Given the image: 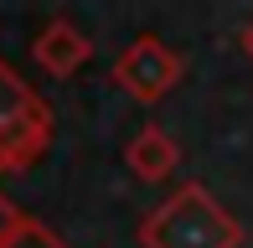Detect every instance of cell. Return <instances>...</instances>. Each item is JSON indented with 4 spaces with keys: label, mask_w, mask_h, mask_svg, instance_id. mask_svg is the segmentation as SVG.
<instances>
[{
    "label": "cell",
    "mask_w": 253,
    "mask_h": 248,
    "mask_svg": "<svg viewBox=\"0 0 253 248\" xmlns=\"http://www.w3.org/2000/svg\"><path fill=\"white\" fill-rule=\"evenodd\" d=\"M140 243L145 248H238L243 228H238V217H227V207L202 181H186L155 212H145Z\"/></svg>",
    "instance_id": "1"
},
{
    "label": "cell",
    "mask_w": 253,
    "mask_h": 248,
    "mask_svg": "<svg viewBox=\"0 0 253 248\" xmlns=\"http://www.w3.org/2000/svg\"><path fill=\"white\" fill-rule=\"evenodd\" d=\"M52 145V109L10 62H0V171H26Z\"/></svg>",
    "instance_id": "2"
},
{
    "label": "cell",
    "mask_w": 253,
    "mask_h": 248,
    "mask_svg": "<svg viewBox=\"0 0 253 248\" xmlns=\"http://www.w3.org/2000/svg\"><path fill=\"white\" fill-rule=\"evenodd\" d=\"M114 83L129 98H140V104H155V98H166L181 83V57L160 37H134L119 52V62H114Z\"/></svg>",
    "instance_id": "3"
},
{
    "label": "cell",
    "mask_w": 253,
    "mask_h": 248,
    "mask_svg": "<svg viewBox=\"0 0 253 248\" xmlns=\"http://www.w3.org/2000/svg\"><path fill=\"white\" fill-rule=\"evenodd\" d=\"M31 57H37L42 73H52V78H73L78 67H83L88 57H93V41L83 37V31L73 26V21H47L42 26V37L31 41Z\"/></svg>",
    "instance_id": "4"
},
{
    "label": "cell",
    "mask_w": 253,
    "mask_h": 248,
    "mask_svg": "<svg viewBox=\"0 0 253 248\" xmlns=\"http://www.w3.org/2000/svg\"><path fill=\"white\" fill-rule=\"evenodd\" d=\"M124 165H129L140 181H166V176L181 165V145L170 140L160 124H145V129L124 145Z\"/></svg>",
    "instance_id": "5"
},
{
    "label": "cell",
    "mask_w": 253,
    "mask_h": 248,
    "mask_svg": "<svg viewBox=\"0 0 253 248\" xmlns=\"http://www.w3.org/2000/svg\"><path fill=\"white\" fill-rule=\"evenodd\" d=\"M5 248H67V243L57 238L47 222H37V217H31V222H26V228H21V233H16V238H10Z\"/></svg>",
    "instance_id": "6"
},
{
    "label": "cell",
    "mask_w": 253,
    "mask_h": 248,
    "mask_svg": "<svg viewBox=\"0 0 253 248\" xmlns=\"http://www.w3.org/2000/svg\"><path fill=\"white\" fill-rule=\"evenodd\" d=\"M26 222H31V217H26V212H21L10 197H5V191H0V248H5L10 238H16V233L26 228Z\"/></svg>",
    "instance_id": "7"
},
{
    "label": "cell",
    "mask_w": 253,
    "mask_h": 248,
    "mask_svg": "<svg viewBox=\"0 0 253 248\" xmlns=\"http://www.w3.org/2000/svg\"><path fill=\"white\" fill-rule=\"evenodd\" d=\"M238 41H243V52H248V62H253V21L243 26V37H238Z\"/></svg>",
    "instance_id": "8"
}]
</instances>
